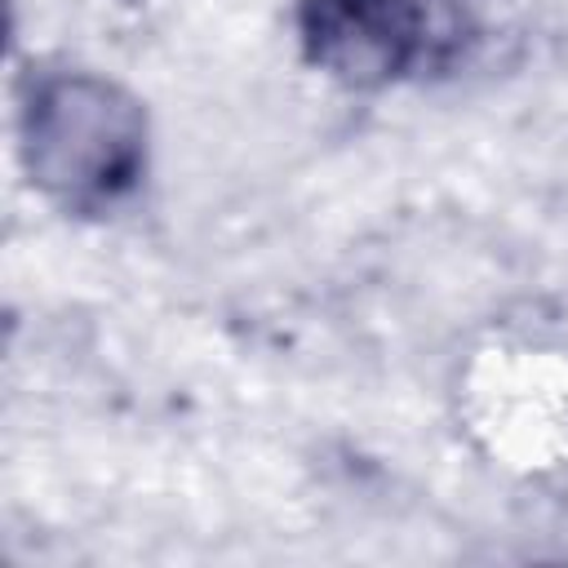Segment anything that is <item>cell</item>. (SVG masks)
Instances as JSON below:
<instances>
[{
  "mask_svg": "<svg viewBox=\"0 0 568 568\" xmlns=\"http://www.w3.org/2000/svg\"><path fill=\"white\" fill-rule=\"evenodd\" d=\"M18 133L31 182L75 213L120 204L146 173V111L98 71H36L22 93Z\"/></svg>",
  "mask_w": 568,
  "mask_h": 568,
  "instance_id": "cell-1",
  "label": "cell"
},
{
  "mask_svg": "<svg viewBox=\"0 0 568 568\" xmlns=\"http://www.w3.org/2000/svg\"><path fill=\"white\" fill-rule=\"evenodd\" d=\"M297 40L315 71L346 89H386L430 49L422 0H302Z\"/></svg>",
  "mask_w": 568,
  "mask_h": 568,
  "instance_id": "cell-2",
  "label": "cell"
}]
</instances>
